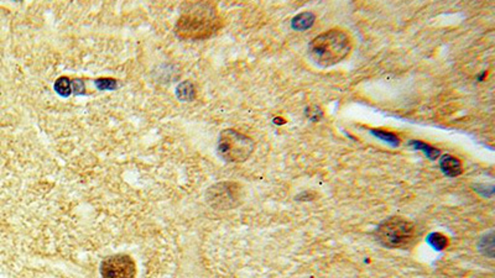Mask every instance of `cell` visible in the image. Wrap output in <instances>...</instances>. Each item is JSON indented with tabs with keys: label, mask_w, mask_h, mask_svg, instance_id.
<instances>
[{
	"label": "cell",
	"mask_w": 495,
	"mask_h": 278,
	"mask_svg": "<svg viewBox=\"0 0 495 278\" xmlns=\"http://www.w3.org/2000/svg\"><path fill=\"white\" fill-rule=\"evenodd\" d=\"M222 25L223 19L213 2L190 1L182 5L175 33L181 40H207L221 30Z\"/></svg>",
	"instance_id": "6da1fadb"
},
{
	"label": "cell",
	"mask_w": 495,
	"mask_h": 278,
	"mask_svg": "<svg viewBox=\"0 0 495 278\" xmlns=\"http://www.w3.org/2000/svg\"><path fill=\"white\" fill-rule=\"evenodd\" d=\"M352 51V38L347 31L331 29L311 41L308 56L313 63L321 67H331L339 63Z\"/></svg>",
	"instance_id": "7a4b0ae2"
},
{
	"label": "cell",
	"mask_w": 495,
	"mask_h": 278,
	"mask_svg": "<svg viewBox=\"0 0 495 278\" xmlns=\"http://www.w3.org/2000/svg\"><path fill=\"white\" fill-rule=\"evenodd\" d=\"M376 240L388 249H406L416 239V228L411 221L402 218L384 220L375 230Z\"/></svg>",
	"instance_id": "3957f363"
},
{
	"label": "cell",
	"mask_w": 495,
	"mask_h": 278,
	"mask_svg": "<svg viewBox=\"0 0 495 278\" xmlns=\"http://www.w3.org/2000/svg\"><path fill=\"white\" fill-rule=\"evenodd\" d=\"M254 147L251 138L233 129L222 131L217 146L218 153L227 162H244L252 153Z\"/></svg>",
	"instance_id": "277c9868"
},
{
	"label": "cell",
	"mask_w": 495,
	"mask_h": 278,
	"mask_svg": "<svg viewBox=\"0 0 495 278\" xmlns=\"http://www.w3.org/2000/svg\"><path fill=\"white\" fill-rule=\"evenodd\" d=\"M244 189L237 182H219L211 185L206 192V200L217 210H231L242 204Z\"/></svg>",
	"instance_id": "5b68a950"
},
{
	"label": "cell",
	"mask_w": 495,
	"mask_h": 278,
	"mask_svg": "<svg viewBox=\"0 0 495 278\" xmlns=\"http://www.w3.org/2000/svg\"><path fill=\"white\" fill-rule=\"evenodd\" d=\"M103 278H134L136 275L135 261L124 254L107 257L100 265Z\"/></svg>",
	"instance_id": "8992f818"
},
{
	"label": "cell",
	"mask_w": 495,
	"mask_h": 278,
	"mask_svg": "<svg viewBox=\"0 0 495 278\" xmlns=\"http://www.w3.org/2000/svg\"><path fill=\"white\" fill-rule=\"evenodd\" d=\"M440 164L443 173L447 174V176L456 177V176H460V174L462 173V163H461V161L457 158V157L451 156V154H446V156L442 157Z\"/></svg>",
	"instance_id": "52a82bcc"
},
{
	"label": "cell",
	"mask_w": 495,
	"mask_h": 278,
	"mask_svg": "<svg viewBox=\"0 0 495 278\" xmlns=\"http://www.w3.org/2000/svg\"><path fill=\"white\" fill-rule=\"evenodd\" d=\"M313 15L309 14V12H305V14H301L297 17H295L292 25L295 29H307L313 24Z\"/></svg>",
	"instance_id": "ba28073f"
},
{
	"label": "cell",
	"mask_w": 495,
	"mask_h": 278,
	"mask_svg": "<svg viewBox=\"0 0 495 278\" xmlns=\"http://www.w3.org/2000/svg\"><path fill=\"white\" fill-rule=\"evenodd\" d=\"M429 243L435 247L436 250H443L447 246V238L440 233H433L429 236Z\"/></svg>",
	"instance_id": "9c48e42d"
},
{
	"label": "cell",
	"mask_w": 495,
	"mask_h": 278,
	"mask_svg": "<svg viewBox=\"0 0 495 278\" xmlns=\"http://www.w3.org/2000/svg\"><path fill=\"white\" fill-rule=\"evenodd\" d=\"M55 89L57 91V93H60L61 95H69L71 94L72 83L69 82L68 78H60L55 83Z\"/></svg>",
	"instance_id": "30bf717a"
},
{
	"label": "cell",
	"mask_w": 495,
	"mask_h": 278,
	"mask_svg": "<svg viewBox=\"0 0 495 278\" xmlns=\"http://www.w3.org/2000/svg\"><path fill=\"white\" fill-rule=\"evenodd\" d=\"M412 145H414L415 148H417V150L424 151V152L426 153L427 156L430 157V158H435V157H437L438 153H440L438 152L437 148L431 147V146L426 145V143H424V142H420V141H414V142H412Z\"/></svg>",
	"instance_id": "8fae6325"
},
{
	"label": "cell",
	"mask_w": 495,
	"mask_h": 278,
	"mask_svg": "<svg viewBox=\"0 0 495 278\" xmlns=\"http://www.w3.org/2000/svg\"><path fill=\"white\" fill-rule=\"evenodd\" d=\"M374 134H375V136L380 138L381 140L388 141V142L393 143V145H398V143H399L398 136H395V135H394V134L385 133V131H375V133H374Z\"/></svg>",
	"instance_id": "7c38bea8"
}]
</instances>
